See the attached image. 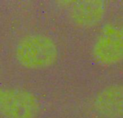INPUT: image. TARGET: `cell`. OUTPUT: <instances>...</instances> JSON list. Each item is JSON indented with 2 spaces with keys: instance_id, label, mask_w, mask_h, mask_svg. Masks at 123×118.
I'll return each instance as SVG.
<instances>
[{
  "instance_id": "obj_1",
  "label": "cell",
  "mask_w": 123,
  "mask_h": 118,
  "mask_svg": "<svg viewBox=\"0 0 123 118\" xmlns=\"http://www.w3.org/2000/svg\"><path fill=\"white\" fill-rule=\"evenodd\" d=\"M59 50L55 40L40 33L22 37L14 48L18 64L27 70H43L53 66L58 61Z\"/></svg>"
},
{
  "instance_id": "obj_2",
  "label": "cell",
  "mask_w": 123,
  "mask_h": 118,
  "mask_svg": "<svg viewBox=\"0 0 123 118\" xmlns=\"http://www.w3.org/2000/svg\"><path fill=\"white\" fill-rule=\"evenodd\" d=\"M94 61L102 67H112L123 62V22H112L98 33L92 44Z\"/></svg>"
},
{
  "instance_id": "obj_3",
  "label": "cell",
  "mask_w": 123,
  "mask_h": 118,
  "mask_svg": "<svg viewBox=\"0 0 123 118\" xmlns=\"http://www.w3.org/2000/svg\"><path fill=\"white\" fill-rule=\"evenodd\" d=\"M40 109L39 100L32 92L0 87V116L3 118H36Z\"/></svg>"
},
{
  "instance_id": "obj_4",
  "label": "cell",
  "mask_w": 123,
  "mask_h": 118,
  "mask_svg": "<svg viewBox=\"0 0 123 118\" xmlns=\"http://www.w3.org/2000/svg\"><path fill=\"white\" fill-rule=\"evenodd\" d=\"M107 6L102 0H83L74 2L68 10L72 23L81 29L96 27L104 20Z\"/></svg>"
},
{
  "instance_id": "obj_5",
  "label": "cell",
  "mask_w": 123,
  "mask_h": 118,
  "mask_svg": "<svg viewBox=\"0 0 123 118\" xmlns=\"http://www.w3.org/2000/svg\"><path fill=\"white\" fill-rule=\"evenodd\" d=\"M92 104L102 118H123V84H112L101 89Z\"/></svg>"
},
{
  "instance_id": "obj_6",
  "label": "cell",
  "mask_w": 123,
  "mask_h": 118,
  "mask_svg": "<svg viewBox=\"0 0 123 118\" xmlns=\"http://www.w3.org/2000/svg\"><path fill=\"white\" fill-rule=\"evenodd\" d=\"M0 68H1V66H0Z\"/></svg>"
}]
</instances>
